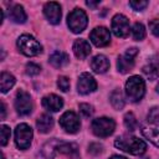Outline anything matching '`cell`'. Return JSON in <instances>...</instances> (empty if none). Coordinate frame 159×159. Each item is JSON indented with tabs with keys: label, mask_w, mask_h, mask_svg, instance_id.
I'll return each mask as SVG.
<instances>
[{
	"label": "cell",
	"mask_w": 159,
	"mask_h": 159,
	"mask_svg": "<svg viewBox=\"0 0 159 159\" xmlns=\"http://www.w3.org/2000/svg\"><path fill=\"white\" fill-rule=\"evenodd\" d=\"M142 134L155 147H159V111L152 108L142 124Z\"/></svg>",
	"instance_id": "obj_1"
},
{
	"label": "cell",
	"mask_w": 159,
	"mask_h": 159,
	"mask_svg": "<svg viewBox=\"0 0 159 159\" xmlns=\"http://www.w3.org/2000/svg\"><path fill=\"white\" fill-rule=\"evenodd\" d=\"M114 145L132 155H142L147 150V143L133 135H122L114 140Z\"/></svg>",
	"instance_id": "obj_2"
},
{
	"label": "cell",
	"mask_w": 159,
	"mask_h": 159,
	"mask_svg": "<svg viewBox=\"0 0 159 159\" xmlns=\"http://www.w3.org/2000/svg\"><path fill=\"white\" fill-rule=\"evenodd\" d=\"M145 93V83L144 80L139 76H132L125 82V94L129 101L138 102L143 98Z\"/></svg>",
	"instance_id": "obj_3"
},
{
	"label": "cell",
	"mask_w": 159,
	"mask_h": 159,
	"mask_svg": "<svg viewBox=\"0 0 159 159\" xmlns=\"http://www.w3.org/2000/svg\"><path fill=\"white\" fill-rule=\"evenodd\" d=\"M17 47L26 56H37L42 52L41 43L30 35H21L17 39Z\"/></svg>",
	"instance_id": "obj_4"
},
{
	"label": "cell",
	"mask_w": 159,
	"mask_h": 159,
	"mask_svg": "<svg viewBox=\"0 0 159 159\" xmlns=\"http://www.w3.org/2000/svg\"><path fill=\"white\" fill-rule=\"evenodd\" d=\"M88 19L82 9H73L67 16V25L73 34L82 32L87 26Z\"/></svg>",
	"instance_id": "obj_5"
},
{
	"label": "cell",
	"mask_w": 159,
	"mask_h": 159,
	"mask_svg": "<svg viewBox=\"0 0 159 159\" xmlns=\"http://www.w3.org/2000/svg\"><path fill=\"white\" fill-rule=\"evenodd\" d=\"M91 128H92V132H93L97 137L106 138V137L111 135V134L114 132L116 123H114V120H113L112 118L101 117V118H96V119L92 120Z\"/></svg>",
	"instance_id": "obj_6"
},
{
	"label": "cell",
	"mask_w": 159,
	"mask_h": 159,
	"mask_svg": "<svg viewBox=\"0 0 159 159\" xmlns=\"http://www.w3.org/2000/svg\"><path fill=\"white\" fill-rule=\"evenodd\" d=\"M32 140V129L26 123H21L15 129V143L19 149H27Z\"/></svg>",
	"instance_id": "obj_7"
},
{
	"label": "cell",
	"mask_w": 159,
	"mask_h": 159,
	"mask_svg": "<svg viewBox=\"0 0 159 159\" xmlns=\"http://www.w3.org/2000/svg\"><path fill=\"white\" fill-rule=\"evenodd\" d=\"M60 125L62 127V129H65V132L67 133H77L81 128V122H80V118L78 116L72 112V111H67L65 112L61 118H60Z\"/></svg>",
	"instance_id": "obj_8"
},
{
	"label": "cell",
	"mask_w": 159,
	"mask_h": 159,
	"mask_svg": "<svg viewBox=\"0 0 159 159\" xmlns=\"http://www.w3.org/2000/svg\"><path fill=\"white\" fill-rule=\"evenodd\" d=\"M15 109L20 116H27L32 112V99L25 91H19L15 97Z\"/></svg>",
	"instance_id": "obj_9"
},
{
	"label": "cell",
	"mask_w": 159,
	"mask_h": 159,
	"mask_svg": "<svg viewBox=\"0 0 159 159\" xmlns=\"http://www.w3.org/2000/svg\"><path fill=\"white\" fill-rule=\"evenodd\" d=\"M137 53H138V48L132 47V48H128L122 56H119L117 61L118 71L122 73L129 72L134 67V57L137 56Z\"/></svg>",
	"instance_id": "obj_10"
},
{
	"label": "cell",
	"mask_w": 159,
	"mask_h": 159,
	"mask_svg": "<svg viewBox=\"0 0 159 159\" xmlns=\"http://www.w3.org/2000/svg\"><path fill=\"white\" fill-rule=\"evenodd\" d=\"M112 30L117 37H123V39L127 37L130 30L129 20L122 14L114 15L112 19Z\"/></svg>",
	"instance_id": "obj_11"
},
{
	"label": "cell",
	"mask_w": 159,
	"mask_h": 159,
	"mask_svg": "<svg viewBox=\"0 0 159 159\" xmlns=\"http://www.w3.org/2000/svg\"><path fill=\"white\" fill-rule=\"evenodd\" d=\"M89 39L92 41V43L97 47H104L107 45H109L111 42V32L107 27L104 26H98L94 27L89 35Z\"/></svg>",
	"instance_id": "obj_12"
},
{
	"label": "cell",
	"mask_w": 159,
	"mask_h": 159,
	"mask_svg": "<svg viewBox=\"0 0 159 159\" xmlns=\"http://www.w3.org/2000/svg\"><path fill=\"white\" fill-rule=\"evenodd\" d=\"M77 89H78V92L81 94L92 93V92H94L97 89V82H96V80L93 78L92 75H89L87 72H83L78 78Z\"/></svg>",
	"instance_id": "obj_13"
},
{
	"label": "cell",
	"mask_w": 159,
	"mask_h": 159,
	"mask_svg": "<svg viewBox=\"0 0 159 159\" xmlns=\"http://www.w3.org/2000/svg\"><path fill=\"white\" fill-rule=\"evenodd\" d=\"M43 14L51 24H53V25L60 24L62 12H61V6L58 2H55V1L46 2L43 6Z\"/></svg>",
	"instance_id": "obj_14"
},
{
	"label": "cell",
	"mask_w": 159,
	"mask_h": 159,
	"mask_svg": "<svg viewBox=\"0 0 159 159\" xmlns=\"http://www.w3.org/2000/svg\"><path fill=\"white\" fill-rule=\"evenodd\" d=\"M42 107L48 112H57L63 107V99L57 94H47L42 98Z\"/></svg>",
	"instance_id": "obj_15"
},
{
	"label": "cell",
	"mask_w": 159,
	"mask_h": 159,
	"mask_svg": "<svg viewBox=\"0 0 159 159\" xmlns=\"http://www.w3.org/2000/svg\"><path fill=\"white\" fill-rule=\"evenodd\" d=\"M73 52H75L76 57L80 58V60L86 58L91 53V45H89V42L83 40V39L76 40L75 43H73Z\"/></svg>",
	"instance_id": "obj_16"
},
{
	"label": "cell",
	"mask_w": 159,
	"mask_h": 159,
	"mask_svg": "<svg viewBox=\"0 0 159 159\" xmlns=\"http://www.w3.org/2000/svg\"><path fill=\"white\" fill-rule=\"evenodd\" d=\"M91 67L96 73H104L109 68V61L104 55H97L92 58Z\"/></svg>",
	"instance_id": "obj_17"
},
{
	"label": "cell",
	"mask_w": 159,
	"mask_h": 159,
	"mask_svg": "<svg viewBox=\"0 0 159 159\" xmlns=\"http://www.w3.org/2000/svg\"><path fill=\"white\" fill-rule=\"evenodd\" d=\"M9 17L16 24H24L26 21V12L21 5L15 4L9 9Z\"/></svg>",
	"instance_id": "obj_18"
},
{
	"label": "cell",
	"mask_w": 159,
	"mask_h": 159,
	"mask_svg": "<svg viewBox=\"0 0 159 159\" xmlns=\"http://www.w3.org/2000/svg\"><path fill=\"white\" fill-rule=\"evenodd\" d=\"M36 127L40 133H47L53 127V118L50 114H41L36 120Z\"/></svg>",
	"instance_id": "obj_19"
},
{
	"label": "cell",
	"mask_w": 159,
	"mask_h": 159,
	"mask_svg": "<svg viewBox=\"0 0 159 159\" xmlns=\"http://www.w3.org/2000/svg\"><path fill=\"white\" fill-rule=\"evenodd\" d=\"M48 61H50V63H51L53 67L61 68V67H63L65 65L68 63L70 58H68V55H67V53L61 52V51H55V52L50 56Z\"/></svg>",
	"instance_id": "obj_20"
},
{
	"label": "cell",
	"mask_w": 159,
	"mask_h": 159,
	"mask_svg": "<svg viewBox=\"0 0 159 159\" xmlns=\"http://www.w3.org/2000/svg\"><path fill=\"white\" fill-rule=\"evenodd\" d=\"M15 84V77L9 72H2L0 76V89L2 93H6Z\"/></svg>",
	"instance_id": "obj_21"
},
{
	"label": "cell",
	"mask_w": 159,
	"mask_h": 159,
	"mask_svg": "<svg viewBox=\"0 0 159 159\" xmlns=\"http://www.w3.org/2000/svg\"><path fill=\"white\" fill-rule=\"evenodd\" d=\"M109 99H111V103H112L113 108H116V109H122V108L124 107V103H125V102H124V97H123V93H122L119 89L113 91Z\"/></svg>",
	"instance_id": "obj_22"
},
{
	"label": "cell",
	"mask_w": 159,
	"mask_h": 159,
	"mask_svg": "<svg viewBox=\"0 0 159 159\" xmlns=\"http://www.w3.org/2000/svg\"><path fill=\"white\" fill-rule=\"evenodd\" d=\"M143 73L147 76V78H149L150 81H154V80H157L158 76H159L158 66L154 65L153 62H150V63H148V65H145V66L143 67Z\"/></svg>",
	"instance_id": "obj_23"
},
{
	"label": "cell",
	"mask_w": 159,
	"mask_h": 159,
	"mask_svg": "<svg viewBox=\"0 0 159 159\" xmlns=\"http://www.w3.org/2000/svg\"><path fill=\"white\" fill-rule=\"evenodd\" d=\"M132 36L137 41L143 40L145 37V27H144V25L140 24V22H135L133 25V27H132Z\"/></svg>",
	"instance_id": "obj_24"
},
{
	"label": "cell",
	"mask_w": 159,
	"mask_h": 159,
	"mask_svg": "<svg viewBox=\"0 0 159 159\" xmlns=\"http://www.w3.org/2000/svg\"><path fill=\"white\" fill-rule=\"evenodd\" d=\"M124 125H125V128H127L128 130H130V132H133L134 129H137L138 122H137L135 116H134L132 112H129V113H127V114L124 116Z\"/></svg>",
	"instance_id": "obj_25"
},
{
	"label": "cell",
	"mask_w": 159,
	"mask_h": 159,
	"mask_svg": "<svg viewBox=\"0 0 159 159\" xmlns=\"http://www.w3.org/2000/svg\"><path fill=\"white\" fill-rule=\"evenodd\" d=\"M57 152L60 153H66V154H72V153H77V147L72 143H63L60 142L57 145Z\"/></svg>",
	"instance_id": "obj_26"
},
{
	"label": "cell",
	"mask_w": 159,
	"mask_h": 159,
	"mask_svg": "<svg viewBox=\"0 0 159 159\" xmlns=\"http://www.w3.org/2000/svg\"><path fill=\"white\" fill-rule=\"evenodd\" d=\"M0 134H1V145L4 147V145L7 144V142H9V139H10V134H11L10 128H9L7 125L2 124V125L0 127Z\"/></svg>",
	"instance_id": "obj_27"
},
{
	"label": "cell",
	"mask_w": 159,
	"mask_h": 159,
	"mask_svg": "<svg viewBox=\"0 0 159 159\" xmlns=\"http://www.w3.org/2000/svg\"><path fill=\"white\" fill-rule=\"evenodd\" d=\"M129 5L133 10L142 11L148 6V1H145V0H133V1H129Z\"/></svg>",
	"instance_id": "obj_28"
},
{
	"label": "cell",
	"mask_w": 159,
	"mask_h": 159,
	"mask_svg": "<svg viewBox=\"0 0 159 159\" xmlns=\"http://www.w3.org/2000/svg\"><path fill=\"white\" fill-rule=\"evenodd\" d=\"M25 71H26V73H27L29 76H36V75L40 73L41 68H40L39 65H36V63H34V62H29V63L26 65V67H25Z\"/></svg>",
	"instance_id": "obj_29"
},
{
	"label": "cell",
	"mask_w": 159,
	"mask_h": 159,
	"mask_svg": "<svg viewBox=\"0 0 159 159\" xmlns=\"http://www.w3.org/2000/svg\"><path fill=\"white\" fill-rule=\"evenodd\" d=\"M57 86L62 92H67L70 89V80L65 76H60L57 80Z\"/></svg>",
	"instance_id": "obj_30"
},
{
	"label": "cell",
	"mask_w": 159,
	"mask_h": 159,
	"mask_svg": "<svg viewBox=\"0 0 159 159\" xmlns=\"http://www.w3.org/2000/svg\"><path fill=\"white\" fill-rule=\"evenodd\" d=\"M80 112L83 114V117L88 118L93 114V107L91 104H87V103H81L80 104Z\"/></svg>",
	"instance_id": "obj_31"
},
{
	"label": "cell",
	"mask_w": 159,
	"mask_h": 159,
	"mask_svg": "<svg viewBox=\"0 0 159 159\" xmlns=\"http://www.w3.org/2000/svg\"><path fill=\"white\" fill-rule=\"evenodd\" d=\"M149 29H150V31H152L153 35H155V36L159 37V19H153L149 22Z\"/></svg>",
	"instance_id": "obj_32"
},
{
	"label": "cell",
	"mask_w": 159,
	"mask_h": 159,
	"mask_svg": "<svg viewBox=\"0 0 159 159\" xmlns=\"http://www.w3.org/2000/svg\"><path fill=\"white\" fill-rule=\"evenodd\" d=\"M98 4H99V1H86V5L91 6V7H96Z\"/></svg>",
	"instance_id": "obj_33"
},
{
	"label": "cell",
	"mask_w": 159,
	"mask_h": 159,
	"mask_svg": "<svg viewBox=\"0 0 159 159\" xmlns=\"http://www.w3.org/2000/svg\"><path fill=\"white\" fill-rule=\"evenodd\" d=\"M5 113H6V108H5V103L1 102V119L5 118Z\"/></svg>",
	"instance_id": "obj_34"
},
{
	"label": "cell",
	"mask_w": 159,
	"mask_h": 159,
	"mask_svg": "<svg viewBox=\"0 0 159 159\" xmlns=\"http://www.w3.org/2000/svg\"><path fill=\"white\" fill-rule=\"evenodd\" d=\"M109 159H127V158H124V157H120V155H113V157H111Z\"/></svg>",
	"instance_id": "obj_35"
},
{
	"label": "cell",
	"mask_w": 159,
	"mask_h": 159,
	"mask_svg": "<svg viewBox=\"0 0 159 159\" xmlns=\"http://www.w3.org/2000/svg\"><path fill=\"white\" fill-rule=\"evenodd\" d=\"M157 91L159 92V83H158V86H157Z\"/></svg>",
	"instance_id": "obj_36"
}]
</instances>
